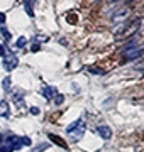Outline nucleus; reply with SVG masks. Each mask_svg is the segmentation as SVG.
Wrapping results in <instances>:
<instances>
[{
    "instance_id": "f257e3e1",
    "label": "nucleus",
    "mask_w": 144,
    "mask_h": 152,
    "mask_svg": "<svg viewBox=\"0 0 144 152\" xmlns=\"http://www.w3.org/2000/svg\"><path fill=\"white\" fill-rule=\"evenodd\" d=\"M139 26H141V20H127V22H124L120 26V29L117 31V37H120V39H127L131 37V36H134V34L137 32V29Z\"/></svg>"
},
{
    "instance_id": "f03ea898",
    "label": "nucleus",
    "mask_w": 144,
    "mask_h": 152,
    "mask_svg": "<svg viewBox=\"0 0 144 152\" xmlns=\"http://www.w3.org/2000/svg\"><path fill=\"white\" fill-rule=\"evenodd\" d=\"M66 132H68V135L71 137V140H80L82 137H83V134H85V125H83V122L78 118L76 122H73L71 125H68L66 127Z\"/></svg>"
},
{
    "instance_id": "7ed1b4c3",
    "label": "nucleus",
    "mask_w": 144,
    "mask_h": 152,
    "mask_svg": "<svg viewBox=\"0 0 144 152\" xmlns=\"http://www.w3.org/2000/svg\"><path fill=\"white\" fill-rule=\"evenodd\" d=\"M17 64H19V59H17L15 54H12V53H9V54L4 58V68H5V71H12L15 69Z\"/></svg>"
},
{
    "instance_id": "20e7f679",
    "label": "nucleus",
    "mask_w": 144,
    "mask_h": 152,
    "mask_svg": "<svg viewBox=\"0 0 144 152\" xmlns=\"http://www.w3.org/2000/svg\"><path fill=\"white\" fill-rule=\"evenodd\" d=\"M7 144L14 149V151H17V149H21L22 147V139L17 135H9L7 137Z\"/></svg>"
},
{
    "instance_id": "39448f33",
    "label": "nucleus",
    "mask_w": 144,
    "mask_h": 152,
    "mask_svg": "<svg viewBox=\"0 0 144 152\" xmlns=\"http://www.w3.org/2000/svg\"><path fill=\"white\" fill-rule=\"evenodd\" d=\"M97 134H98L104 140H109L112 137V130H110V127H107V125H100L98 129H97Z\"/></svg>"
},
{
    "instance_id": "423d86ee",
    "label": "nucleus",
    "mask_w": 144,
    "mask_h": 152,
    "mask_svg": "<svg viewBox=\"0 0 144 152\" xmlns=\"http://www.w3.org/2000/svg\"><path fill=\"white\" fill-rule=\"evenodd\" d=\"M127 14H129V7H122V9H119V10L112 15V20L119 22V20H122L124 17H127Z\"/></svg>"
},
{
    "instance_id": "0eeeda50",
    "label": "nucleus",
    "mask_w": 144,
    "mask_h": 152,
    "mask_svg": "<svg viewBox=\"0 0 144 152\" xmlns=\"http://www.w3.org/2000/svg\"><path fill=\"white\" fill-rule=\"evenodd\" d=\"M9 112H10V107L5 100L0 102V117H9Z\"/></svg>"
},
{
    "instance_id": "6e6552de",
    "label": "nucleus",
    "mask_w": 144,
    "mask_h": 152,
    "mask_svg": "<svg viewBox=\"0 0 144 152\" xmlns=\"http://www.w3.org/2000/svg\"><path fill=\"white\" fill-rule=\"evenodd\" d=\"M43 95H44L48 100H51V98L56 95V88L54 86H44L43 88Z\"/></svg>"
},
{
    "instance_id": "1a4fd4ad",
    "label": "nucleus",
    "mask_w": 144,
    "mask_h": 152,
    "mask_svg": "<svg viewBox=\"0 0 144 152\" xmlns=\"http://www.w3.org/2000/svg\"><path fill=\"white\" fill-rule=\"evenodd\" d=\"M49 139H51L53 142H56V144H58L60 147H63V149H66V142L63 140L61 137H58V135H53V134H49Z\"/></svg>"
},
{
    "instance_id": "9d476101",
    "label": "nucleus",
    "mask_w": 144,
    "mask_h": 152,
    "mask_svg": "<svg viewBox=\"0 0 144 152\" xmlns=\"http://www.w3.org/2000/svg\"><path fill=\"white\" fill-rule=\"evenodd\" d=\"M34 2H36V0H26V4H24V9H26V12H27L29 17L34 15V12H32V4Z\"/></svg>"
},
{
    "instance_id": "9b49d317",
    "label": "nucleus",
    "mask_w": 144,
    "mask_h": 152,
    "mask_svg": "<svg viewBox=\"0 0 144 152\" xmlns=\"http://www.w3.org/2000/svg\"><path fill=\"white\" fill-rule=\"evenodd\" d=\"M2 86H4V91H10L12 88H10V76H7L5 80H4V81H2Z\"/></svg>"
},
{
    "instance_id": "f8f14e48",
    "label": "nucleus",
    "mask_w": 144,
    "mask_h": 152,
    "mask_svg": "<svg viewBox=\"0 0 144 152\" xmlns=\"http://www.w3.org/2000/svg\"><path fill=\"white\" fill-rule=\"evenodd\" d=\"M26 44H27V39H26V36H22V37H19V39H17L15 46H17V48H24Z\"/></svg>"
},
{
    "instance_id": "ddd939ff",
    "label": "nucleus",
    "mask_w": 144,
    "mask_h": 152,
    "mask_svg": "<svg viewBox=\"0 0 144 152\" xmlns=\"http://www.w3.org/2000/svg\"><path fill=\"white\" fill-rule=\"evenodd\" d=\"M12 151H14V149H12V147L9 145L7 142H4V144L0 145V152H12Z\"/></svg>"
},
{
    "instance_id": "4468645a",
    "label": "nucleus",
    "mask_w": 144,
    "mask_h": 152,
    "mask_svg": "<svg viewBox=\"0 0 144 152\" xmlns=\"http://www.w3.org/2000/svg\"><path fill=\"white\" fill-rule=\"evenodd\" d=\"M0 34H2V37L5 39V41H9V39H10V32H9V31H7L5 27L0 29Z\"/></svg>"
},
{
    "instance_id": "2eb2a0df",
    "label": "nucleus",
    "mask_w": 144,
    "mask_h": 152,
    "mask_svg": "<svg viewBox=\"0 0 144 152\" xmlns=\"http://www.w3.org/2000/svg\"><path fill=\"white\" fill-rule=\"evenodd\" d=\"M63 100H65V96H63V95H58V93L54 95V103L56 105H61V103H63Z\"/></svg>"
},
{
    "instance_id": "dca6fc26",
    "label": "nucleus",
    "mask_w": 144,
    "mask_h": 152,
    "mask_svg": "<svg viewBox=\"0 0 144 152\" xmlns=\"http://www.w3.org/2000/svg\"><path fill=\"white\" fill-rule=\"evenodd\" d=\"M49 147V144H43V145H37V147H34V152H43V151H46Z\"/></svg>"
},
{
    "instance_id": "f3484780",
    "label": "nucleus",
    "mask_w": 144,
    "mask_h": 152,
    "mask_svg": "<svg viewBox=\"0 0 144 152\" xmlns=\"http://www.w3.org/2000/svg\"><path fill=\"white\" fill-rule=\"evenodd\" d=\"M7 54H9V51H7V46L0 44V56H4V58H5Z\"/></svg>"
},
{
    "instance_id": "a211bd4d",
    "label": "nucleus",
    "mask_w": 144,
    "mask_h": 152,
    "mask_svg": "<svg viewBox=\"0 0 144 152\" xmlns=\"http://www.w3.org/2000/svg\"><path fill=\"white\" fill-rule=\"evenodd\" d=\"M21 139H22V145H31V144H32L29 137H21Z\"/></svg>"
},
{
    "instance_id": "6ab92c4d",
    "label": "nucleus",
    "mask_w": 144,
    "mask_h": 152,
    "mask_svg": "<svg viewBox=\"0 0 144 152\" xmlns=\"http://www.w3.org/2000/svg\"><path fill=\"white\" fill-rule=\"evenodd\" d=\"M22 95H24V91H15V93H14V98H15L17 102H19V100H21V96H22Z\"/></svg>"
},
{
    "instance_id": "aec40b11",
    "label": "nucleus",
    "mask_w": 144,
    "mask_h": 152,
    "mask_svg": "<svg viewBox=\"0 0 144 152\" xmlns=\"http://www.w3.org/2000/svg\"><path fill=\"white\" fill-rule=\"evenodd\" d=\"M4 24H5V14L0 12V26H4Z\"/></svg>"
},
{
    "instance_id": "412c9836",
    "label": "nucleus",
    "mask_w": 144,
    "mask_h": 152,
    "mask_svg": "<svg viewBox=\"0 0 144 152\" xmlns=\"http://www.w3.org/2000/svg\"><path fill=\"white\" fill-rule=\"evenodd\" d=\"M90 71H92V73H95V75H104V71L97 69V68H90Z\"/></svg>"
},
{
    "instance_id": "4be33fe9",
    "label": "nucleus",
    "mask_w": 144,
    "mask_h": 152,
    "mask_svg": "<svg viewBox=\"0 0 144 152\" xmlns=\"http://www.w3.org/2000/svg\"><path fill=\"white\" fill-rule=\"evenodd\" d=\"M39 49H41V46H39V44H32V48H31V51H32V53H37Z\"/></svg>"
},
{
    "instance_id": "5701e85b",
    "label": "nucleus",
    "mask_w": 144,
    "mask_h": 152,
    "mask_svg": "<svg viewBox=\"0 0 144 152\" xmlns=\"http://www.w3.org/2000/svg\"><path fill=\"white\" fill-rule=\"evenodd\" d=\"M31 113H32V115H37V113H39V108H37V107H32V108H31Z\"/></svg>"
},
{
    "instance_id": "b1692460",
    "label": "nucleus",
    "mask_w": 144,
    "mask_h": 152,
    "mask_svg": "<svg viewBox=\"0 0 144 152\" xmlns=\"http://www.w3.org/2000/svg\"><path fill=\"white\" fill-rule=\"evenodd\" d=\"M2 144H4V135L0 134V145H2Z\"/></svg>"
},
{
    "instance_id": "393cba45",
    "label": "nucleus",
    "mask_w": 144,
    "mask_h": 152,
    "mask_svg": "<svg viewBox=\"0 0 144 152\" xmlns=\"http://www.w3.org/2000/svg\"><path fill=\"white\" fill-rule=\"evenodd\" d=\"M105 2H117V0H105Z\"/></svg>"
}]
</instances>
